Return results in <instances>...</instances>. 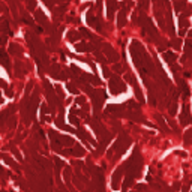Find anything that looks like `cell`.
I'll use <instances>...</instances> for the list:
<instances>
[{
  "label": "cell",
  "instance_id": "f35d334b",
  "mask_svg": "<svg viewBox=\"0 0 192 192\" xmlns=\"http://www.w3.org/2000/svg\"><path fill=\"white\" fill-rule=\"evenodd\" d=\"M185 33H186V29H182V30H180V32H179V35H180V36H183V35H185Z\"/></svg>",
  "mask_w": 192,
  "mask_h": 192
},
{
  "label": "cell",
  "instance_id": "44dd1931",
  "mask_svg": "<svg viewBox=\"0 0 192 192\" xmlns=\"http://www.w3.org/2000/svg\"><path fill=\"white\" fill-rule=\"evenodd\" d=\"M176 113H177V104H176V101L173 99V102L170 104V114H171V116H174Z\"/></svg>",
  "mask_w": 192,
  "mask_h": 192
},
{
  "label": "cell",
  "instance_id": "d6986e66",
  "mask_svg": "<svg viewBox=\"0 0 192 192\" xmlns=\"http://www.w3.org/2000/svg\"><path fill=\"white\" fill-rule=\"evenodd\" d=\"M122 107H120V105H110L108 108H107V111L108 113H114V114H120V113H122Z\"/></svg>",
  "mask_w": 192,
  "mask_h": 192
},
{
  "label": "cell",
  "instance_id": "d4e9b609",
  "mask_svg": "<svg viewBox=\"0 0 192 192\" xmlns=\"http://www.w3.org/2000/svg\"><path fill=\"white\" fill-rule=\"evenodd\" d=\"M135 96H137V99L140 101V102H144V99H143V93H141V90L135 86Z\"/></svg>",
  "mask_w": 192,
  "mask_h": 192
},
{
  "label": "cell",
  "instance_id": "52a82bcc",
  "mask_svg": "<svg viewBox=\"0 0 192 192\" xmlns=\"http://www.w3.org/2000/svg\"><path fill=\"white\" fill-rule=\"evenodd\" d=\"M107 5H108V20H114V12L117 9V2L116 0H108Z\"/></svg>",
  "mask_w": 192,
  "mask_h": 192
},
{
  "label": "cell",
  "instance_id": "7bdbcfd3",
  "mask_svg": "<svg viewBox=\"0 0 192 192\" xmlns=\"http://www.w3.org/2000/svg\"><path fill=\"white\" fill-rule=\"evenodd\" d=\"M2 192H5V191H2Z\"/></svg>",
  "mask_w": 192,
  "mask_h": 192
},
{
  "label": "cell",
  "instance_id": "8fae6325",
  "mask_svg": "<svg viewBox=\"0 0 192 192\" xmlns=\"http://www.w3.org/2000/svg\"><path fill=\"white\" fill-rule=\"evenodd\" d=\"M80 39H81L80 32H77V30H71V32H68V41H71V42H77V41H80Z\"/></svg>",
  "mask_w": 192,
  "mask_h": 192
},
{
  "label": "cell",
  "instance_id": "277c9868",
  "mask_svg": "<svg viewBox=\"0 0 192 192\" xmlns=\"http://www.w3.org/2000/svg\"><path fill=\"white\" fill-rule=\"evenodd\" d=\"M87 21H89V24H90L92 27H95L96 30L102 32V26H99V24H101L99 17H95V14H93V12H90V11H89V14H87Z\"/></svg>",
  "mask_w": 192,
  "mask_h": 192
},
{
  "label": "cell",
  "instance_id": "7a4b0ae2",
  "mask_svg": "<svg viewBox=\"0 0 192 192\" xmlns=\"http://www.w3.org/2000/svg\"><path fill=\"white\" fill-rule=\"evenodd\" d=\"M180 123L183 125V126H186V125H191L192 123V117H191V111H189V105H183V111H182V114H180Z\"/></svg>",
  "mask_w": 192,
  "mask_h": 192
},
{
  "label": "cell",
  "instance_id": "b9f144b4",
  "mask_svg": "<svg viewBox=\"0 0 192 192\" xmlns=\"http://www.w3.org/2000/svg\"><path fill=\"white\" fill-rule=\"evenodd\" d=\"M0 158H2V155H0Z\"/></svg>",
  "mask_w": 192,
  "mask_h": 192
},
{
  "label": "cell",
  "instance_id": "603a6c76",
  "mask_svg": "<svg viewBox=\"0 0 192 192\" xmlns=\"http://www.w3.org/2000/svg\"><path fill=\"white\" fill-rule=\"evenodd\" d=\"M26 3H27V8H29L30 11L36 9V0H26Z\"/></svg>",
  "mask_w": 192,
  "mask_h": 192
},
{
  "label": "cell",
  "instance_id": "9a60e30c",
  "mask_svg": "<svg viewBox=\"0 0 192 192\" xmlns=\"http://www.w3.org/2000/svg\"><path fill=\"white\" fill-rule=\"evenodd\" d=\"M180 90H182V98L186 101L189 98V89H188V86L183 81H180Z\"/></svg>",
  "mask_w": 192,
  "mask_h": 192
},
{
  "label": "cell",
  "instance_id": "4fadbf2b",
  "mask_svg": "<svg viewBox=\"0 0 192 192\" xmlns=\"http://www.w3.org/2000/svg\"><path fill=\"white\" fill-rule=\"evenodd\" d=\"M35 17H36V20H38L41 24H45V26H48V23H47V17H45V14H44L42 11L36 9V12H35Z\"/></svg>",
  "mask_w": 192,
  "mask_h": 192
},
{
  "label": "cell",
  "instance_id": "e575fe53",
  "mask_svg": "<svg viewBox=\"0 0 192 192\" xmlns=\"http://www.w3.org/2000/svg\"><path fill=\"white\" fill-rule=\"evenodd\" d=\"M6 96H8V98H12V96H14L12 89H6Z\"/></svg>",
  "mask_w": 192,
  "mask_h": 192
},
{
  "label": "cell",
  "instance_id": "5bb4252c",
  "mask_svg": "<svg viewBox=\"0 0 192 192\" xmlns=\"http://www.w3.org/2000/svg\"><path fill=\"white\" fill-rule=\"evenodd\" d=\"M185 6H186V0H174L176 12H182V9H185Z\"/></svg>",
  "mask_w": 192,
  "mask_h": 192
},
{
  "label": "cell",
  "instance_id": "836d02e7",
  "mask_svg": "<svg viewBox=\"0 0 192 192\" xmlns=\"http://www.w3.org/2000/svg\"><path fill=\"white\" fill-rule=\"evenodd\" d=\"M102 71H104V75L105 77H110V69L107 66H102Z\"/></svg>",
  "mask_w": 192,
  "mask_h": 192
},
{
  "label": "cell",
  "instance_id": "8d00e7d4",
  "mask_svg": "<svg viewBox=\"0 0 192 192\" xmlns=\"http://www.w3.org/2000/svg\"><path fill=\"white\" fill-rule=\"evenodd\" d=\"M183 75H185L186 78H189V77L192 75V72H189V71H188V72H185V74H183Z\"/></svg>",
  "mask_w": 192,
  "mask_h": 192
},
{
  "label": "cell",
  "instance_id": "e0dca14e",
  "mask_svg": "<svg viewBox=\"0 0 192 192\" xmlns=\"http://www.w3.org/2000/svg\"><path fill=\"white\" fill-rule=\"evenodd\" d=\"M84 149L81 147V146H75L74 149L71 150V155H74V156H84Z\"/></svg>",
  "mask_w": 192,
  "mask_h": 192
},
{
  "label": "cell",
  "instance_id": "ab89813d",
  "mask_svg": "<svg viewBox=\"0 0 192 192\" xmlns=\"http://www.w3.org/2000/svg\"><path fill=\"white\" fill-rule=\"evenodd\" d=\"M188 36H189L191 39H192V30H189V32H188Z\"/></svg>",
  "mask_w": 192,
  "mask_h": 192
},
{
  "label": "cell",
  "instance_id": "ffe728a7",
  "mask_svg": "<svg viewBox=\"0 0 192 192\" xmlns=\"http://www.w3.org/2000/svg\"><path fill=\"white\" fill-rule=\"evenodd\" d=\"M170 47H173L174 50H180V47H182V41L180 39H173L170 42Z\"/></svg>",
  "mask_w": 192,
  "mask_h": 192
},
{
  "label": "cell",
  "instance_id": "3957f363",
  "mask_svg": "<svg viewBox=\"0 0 192 192\" xmlns=\"http://www.w3.org/2000/svg\"><path fill=\"white\" fill-rule=\"evenodd\" d=\"M128 14H129V8L123 6V9L119 12V17H117V26L119 27H125V24L128 23Z\"/></svg>",
  "mask_w": 192,
  "mask_h": 192
},
{
  "label": "cell",
  "instance_id": "30bf717a",
  "mask_svg": "<svg viewBox=\"0 0 192 192\" xmlns=\"http://www.w3.org/2000/svg\"><path fill=\"white\" fill-rule=\"evenodd\" d=\"M9 53L14 54V56H23V48L18 45V44H11L9 45Z\"/></svg>",
  "mask_w": 192,
  "mask_h": 192
},
{
  "label": "cell",
  "instance_id": "d6a6232c",
  "mask_svg": "<svg viewBox=\"0 0 192 192\" xmlns=\"http://www.w3.org/2000/svg\"><path fill=\"white\" fill-rule=\"evenodd\" d=\"M113 69H114L116 72H122V65H119V63H116V65L113 66Z\"/></svg>",
  "mask_w": 192,
  "mask_h": 192
},
{
  "label": "cell",
  "instance_id": "74e56055",
  "mask_svg": "<svg viewBox=\"0 0 192 192\" xmlns=\"http://www.w3.org/2000/svg\"><path fill=\"white\" fill-rule=\"evenodd\" d=\"M5 9H6V8H5V5L0 3V12H5Z\"/></svg>",
  "mask_w": 192,
  "mask_h": 192
},
{
  "label": "cell",
  "instance_id": "484cf974",
  "mask_svg": "<svg viewBox=\"0 0 192 192\" xmlns=\"http://www.w3.org/2000/svg\"><path fill=\"white\" fill-rule=\"evenodd\" d=\"M185 143L186 144H191L192 143V131H188L186 135H185Z\"/></svg>",
  "mask_w": 192,
  "mask_h": 192
},
{
  "label": "cell",
  "instance_id": "ac0fdd59",
  "mask_svg": "<svg viewBox=\"0 0 192 192\" xmlns=\"http://www.w3.org/2000/svg\"><path fill=\"white\" fill-rule=\"evenodd\" d=\"M65 9H66V5H62L60 8H57V9H54V12H53V17H54V18H60V17L63 15V12H65Z\"/></svg>",
  "mask_w": 192,
  "mask_h": 192
},
{
  "label": "cell",
  "instance_id": "7c38bea8",
  "mask_svg": "<svg viewBox=\"0 0 192 192\" xmlns=\"http://www.w3.org/2000/svg\"><path fill=\"white\" fill-rule=\"evenodd\" d=\"M164 59H165L168 63L173 65V60L176 62V60H177V56H176L174 51H165V53H164Z\"/></svg>",
  "mask_w": 192,
  "mask_h": 192
},
{
  "label": "cell",
  "instance_id": "5b68a950",
  "mask_svg": "<svg viewBox=\"0 0 192 192\" xmlns=\"http://www.w3.org/2000/svg\"><path fill=\"white\" fill-rule=\"evenodd\" d=\"M104 53L108 56V60H110V62H117V60H119L117 53L114 51V48H113L111 45H108V44H104Z\"/></svg>",
  "mask_w": 192,
  "mask_h": 192
},
{
  "label": "cell",
  "instance_id": "ba28073f",
  "mask_svg": "<svg viewBox=\"0 0 192 192\" xmlns=\"http://www.w3.org/2000/svg\"><path fill=\"white\" fill-rule=\"evenodd\" d=\"M122 170H123V167H120L116 170L114 176H113V189H117L119 188V182H120V177H122Z\"/></svg>",
  "mask_w": 192,
  "mask_h": 192
},
{
  "label": "cell",
  "instance_id": "4316f807",
  "mask_svg": "<svg viewBox=\"0 0 192 192\" xmlns=\"http://www.w3.org/2000/svg\"><path fill=\"white\" fill-rule=\"evenodd\" d=\"M185 50H186V54H191V53H192V39H189V41L186 42V48H185Z\"/></svg>",
  "mask_w": 192,
  "mask_h": 192
},
{
  "label": "cell",
  "instance_id": "1f68e13d",
  "mask_svg": "<svg viewBox=\"0 0 192 192\" xmlns=\"http://www.w3.org/2000/svg\"><path fill=\"white\" fill-rule=\"evenodd\" d=\"M32 87H33V81H30L29 84H27V87H26V96L30 93V90H32Z\"/></svg>",
  "mask_w": 192,
  "mask_h": 192
},
{
  "label": "cell",
  "instance_id": "f546056e",
  "mask_svg": "<svg viewBox=\"0 0 192 192\" xmlns=\"http://www.w3.org/2000/svg\"><path fill=\"white\" fill-rule=\"evenodd\" d=\"M66 87H68V90H69L71 93H75V95L78 93V89H77V87H74L72 84H66Z\"/></svg>",
  "mask_w": 192,
  "mask_h": 192
},
{
  "label": "cell",
  "instance_id": "2e32d148",
  "mask_svg": "<svg viewBox=\"0 0 192 192\" xmlns=\"http://www.w3.org/2000/svg\"><path fill=\"white\" fill-rule=\"evenodd\" d=\"M179 23H180V27H182V29H188V26H189L188 17H186L185 14H180V17H179Z\"/></svg>",
  "mask_w": 192,
  "mask_h": 192
},
{
  "label": "cell",
  "instance_id": "9c48e42d",
  "mask_svg": "<svg viewBox=\"0 0 192 192\" xmlns=\"http://www.w3.org/2000/svg\"><path fill=\"white\" fill-rule=\"evenodd\" d=\"M0 65H3L8 68V71H11V63H9V57L8 54L3 51V50H0Z\"/></svg>",
  "mask_w": 192,
  "mask_h": 192
},
{
  "label": "cell",
  "instance_id": "8992f818",
  "mask_svg": "<svg viewBox=\"0 0 192 192\" xmlns=\"http://www.w3.org/2000/svg\"><path fill=\"white\" fill-rule=\"evenodd\" d=\"M75 50L78 53H87V51H93L95 50V47L92 44H86V42H78L75 45Z\"/></svg>",
  "mask_w": 192,
  "mask_h": 192
},
{
  "label": "cell",
  "instance_id": "83f0119b",
  "mask_svg": "<svg viewBox=\"0 0 192 192\" xmlns=\"http://www.w3.org/2000/svg\"><path fill=\"white\" fill-rule=\"evenodd\" d=\"M75 102H77V105H86V98H84V96H78V98L75 99Z\"/></svg>",
  "mask_w": 192,
  "mask_h": 192
},
{
  "label": "cell",
  "instance_id": "4dcf8cb0",
  "mask_svg": "<svg viewBox=\"0 0 192 192\" xmlns=\"http://www.w3.org/2000/svg\"><path fill=\"white\" fill-rule=\"evenodd\" d=\"M69 119H71V123H72V125H80V120H78L74 114H71V117H69Z\"/></svg>",
  "mask_w": 192,
  "mask_h": 192
},
{
  "label": "cell",
  "instance_id": "7402d4cb",
  "mask_svg": "<svg viewBox=\"0 0 192 192\" xmlns=\"http://www.w3.org/2000/svg\"><path fill=\"white\" fill-rule=\"evenodd\" d=\"M63 177H65V180L71 185V170H69V168H65V171H63Z\"/></svg>",
  "mask_w": 192,
  "mask_h": 192
},
{
  "label": "cell",
  "instance_id": "cb8c5ba5",
  "mask_svg": "<svg viewBox=\"0 0 192 192\" xmlns=\"http://www.w3.org/2000/svg\"><path fill=\"white\" fill-rule=\"evenodd\" d=\"M95 53H96V59H98V62H101V63H107V62H108V60L105 59V56H102L99 51H95Z\"/></svg>",
  "mask_w": 192,
  "mask_h": 192
},
{
  "label": "cell",
  "instance_id": "d590c367",
  "mask_svg": "<svg viewBox=\"0 0 192 192\" xmlns=\"http://www.w3.org/2000/svg\"><path fill=\"white\" fill-rule=\"evenodd\" d=\"M0 87H3V89H8V86H6V83H5L3 80H0Z\"/></svg>",
  "mask_w": 192,
  "mask_h": 192
},
{
  "label": "cell",
  "instance_id": "60d3db41",
  "mask_svg": "<svg viewBox=\"0 0 192 192\" xmlns=\"http://www.w3.org/2000/svg\"><path fill=\"white\" fill-rule=\"evenodd\" d=\"M2 101H3V99H2V96H0V102H2Z\"/></svg>",
  "mask_w": 192,
  "mask_h": 192
},
{
  "label": "cell",
  "instance_id": "6da1fadb",
  "mask_svg": "<svg viewBox=\"0 0 192 192\" xmlns=\"http://www.w3.org/2000/svg\"><path fill=\"white\" fill-rule=\"evenodd\" d=\"M110 90L113 95H120L126 90V86L123 84V81L119 77H111L110 78Z\"/></svg>",
  "mask_w": 192,
  "mask_h": 192
},
{
  "label": "cell",
  "instance_id": "f1b7e54d",
  "mask_svg": "<svg viewBox=\"0 0 192 192\" xmlns=\"http://www.w3.org/2000/svg\"><path fill=\"white\" fill-rule=\"evenodd\" d=\"M138 5H140L143 9H147V8H149V0H138Z\"/></svg>",
  "mask_w": 192,
  "mask_h": 192
}]
</instances>
